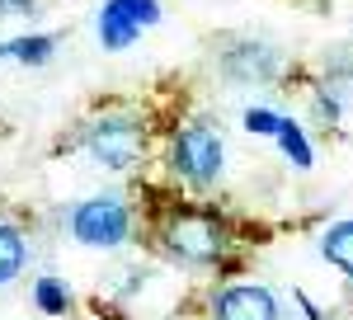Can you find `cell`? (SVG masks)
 Segmentation results:
<instances>
[{
    "label": "cell",
    "mask_w": 353,
    "mask_h": 320,
    "mask_svg": "<svg viewBox=\"0 0 353 320\" xmlns=\"http://www.w3.org/2000/svg\"><path fill=\"white\" fill-rule=\"evenodd\" d=\"M170 170L193 193H212L226 174V141L208 118H189L170 132Z\"/></svg>",
    "instance_id": "1"
},
{
    "label": "cell",
    "mask_w": 353,
    "mask_h": 320,
    "mask_svg": "<svg viewBox=\"0 0 353 320\" xmlns=\"http://www.w3.org/2000/svg\"><path fill=\"white\" fill-rule=\"evenodd\" d=\"M161 245L170 250V259H179V264L212 268V264H221V254L231 245V231L208 208H174L161 226Z\"/></svg>",
    "instance_id": "2"
},
{
    "label": "cell",
    "mask_w": 353,
    "mask_h": 320,
    "mask_svg": "<svg viewBox=\"0 0 353 320\" xmlns=\"http://www.w3.org/2000/svg\"><path fill=\"white\" fill-rule=\"evenodd\" d=\"M81 146L104 170H132L141 160V151H146V123L132 118V113H104V118H94L85 128Z\"/></svg>",
    "instance_id": "3"
},
{
    "label": "cell",
    "mask_w": 353,
    "mask_h": 320,
    "mask_svg": "<svg viewBox=\"0 0 353 320\" xmlns=\"http://www.w3.org/2000/svg\"><path fill=\"white\" fill-rule=\"evenodd\" d=\"M71 236L90 250H118L132 236V208L118 193H94L71 208Z\"/></svg>",
    "instance_id": "4"
},
{
    "label": "cell",
    "mask_w": 353,
    "mask_h": 320,
    "mask_svg": "<svg viewBox=\"0 0 353 320\" xmlns=\"http://www.w3.org/2000/svg\"><path fill=\"white\" fill-rule=\"evenodd\" d=\"M161 24V0H104L99 5V43L109 52H123L141 38V28Z\"/></svg>",
    "instance_id": "5"
},
{
    "label": "cell",
    "mask_w": 353,
    "mask_h": 320,
    "mask_svg": "<svg viewBox=\"0 0 353 320\" xmlns=\"http://www.w3.org/2000/svg\"><path fill=\"white\" fill-rule=\"evenodd\" d=\"M208 311L212 320H283V301L264 283H221Z\"/></svg>",
    "instance_id": "6"
},
{
    "label": "cell",
    "mask_w": 353,
    "mask_h": 320,
    "mask_svg": "<svg viewBox=\"0 0 353 320\" xmlns=\"http://www.w3.org/2000/svg\"><path fill=\"white\" fill-rule=\"evenodd\" d=\"M221 71L236 80V85H269L283 71V57L273 52L269 43H241V48H226Z\"/></svg>",
    "instance_id": "7"
},
{
    "label": "cell",
    "mask_w": 353,
    "mask_h": 320,
    "mask_svg": "<svg viewBox=\"0 0 353 320\" xmlns=\"http://www.w3.org/2000/svg\"><path fill=\"white\" fill-rule=\"evenodd\" d=\"M321 259L353 283V217H339L321 231Z\"/></svg>",
    "instance_id": "8"
},
{
    "label": "cell",
    "mask_w": 353,
    "mask_h": 320,
    "mask_svg": "<svg viewBox=\"0 0 353 320\" xmlns=\"http://www.w3.org/2000/svg\"><path fill=\"white\" fill-rule=\"evenodd\" d=\"M28 264V245H24V231L19 226H10V221H0V288L5 283H14Z\"/></svg>",
    "instance_id": "9"
},
{
    "label": "cell",
    "mask_w": 353,
    "mask_h": 320,
    "mask_svg": "<svg viewBox=\"0 0 353 320\" xmlns=\"http://www.w3.org/2000/svg\"><path fill=\"white\" fill-rule=\"evenodd\" d=\"M273 141H278V151H283V160H288L292 170H311V165H316V146H311V137H306V128H301L297 118H288L283 132L273 137Z\"/></svg>",
    "instance_id": "10"
},
{
    "label": "cell",
    "mask_w": 353,
    "mask_h": 320,
    "mask_svg": "<svg viewBox=\"0 0 353 320\" xmlns=\"http://www.w3.org/2000/svg\"><path fill=\"white\" fill-rule=\"evenodd\" d=\"M57 38L52 33H28V38H10L5 48H0V61H28V66H43L48 57H52Z\"/></svg>",
    "instance_id": "11"
},
{
    "label": "cell",
    "mask_w": 353,
    "mask_h": 320,
    "mask_svg": "<svg viewBox=\"0 0 353 320\" xmlns=\"http://www.w3.org/2000/svg\"><path fill=\"white\" fill-rule=\"evenodd\" d=\"M33 301H38V311H48V316H66V306H71V292H66V283H61V278L43 273V278L33 283Z\"/></svg>",
    "instance_id": "12"
},
{
    "label": "cell",
    "mask_w": 353,
    "mask_h": 320,
    "mask_svg": "<svg viewBox=\"0 0 353 320\" xmlns=\"http://www.w3.org/2000/svg\"><path fill=\"white\" fill-rule=\"evenodd\" d=\"M283 123H288V113L264 108V104H250V108L241 113V128H245V132H250V137H269V141L283 132Z\"/></svg>",
    "instance_id": "13"
},
{
    "label": "cell",
    "mask_w": 353,
    "mask_h": 320,
    "mask_svg": "<svg viewBox=\"0 0 353 320\" xmlns=\"http://www.w3.org/2000/svg\"><path fill=\"white\" fill-rule=\"evenodd\" d=\"M292 301L301 306V320H325V311H321V306H316V301H311L306 292H292Z\"/></svg>",
    "instance_id": "14"
},
{
    "label": "cell",
    "mask_w": 353,
    "mask_h": 320,
    "mask_svg": "<svg viewBox=\"0 0 353 320\" xmlns=\"http://www.w3.org/2000/svg\"><path fill=\"white\" fill-rule=\"evenodd\" d=\"M33 10V0H0V14H24Z\"/></svg>",
    "instance_id": "15"
}]
</instances>
